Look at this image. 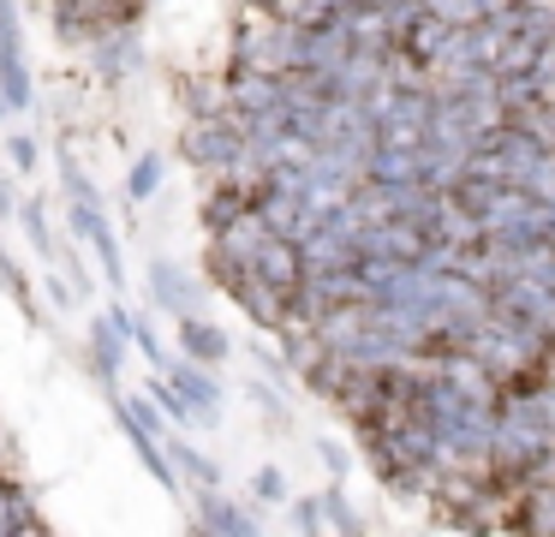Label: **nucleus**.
Returning <instances> with one entry per match:
<instances>
[{
    "label": "nucleus",
    "instance_id": "1",
    "mask_svg": "<svg viewBox=\"0 0 555 537\" xmlns=\"http://www.w3.org/2000/svg\"><path fill=\"white\" fill-rule=\"evenodd\" d=\"M185 162H197L204 174H221V179H245L251 167V138H245V119L233 107L221 114H197L185 126Z\"/></svg>",
    "mask_w": 555,
    "mask_h": 537
},
{
    "label": "nucleus",
    "instance_id": "2",
    "mask_svg": "<svg viewBox=\"0 0 555 537\" xmlns=\"http://www.w3.org/2000/svg\"><path fill=\"white\" fill-rule=\"evenodd\" d=\"M221 286H228V293L240 298V310H245L251 322H263V329H287V317H293V293H281V286H275V281H263L257 269H233Z\"/></svg>",
    "mask_w": 555,
    "mask_h": 537
},
{
    "label": "nucleus",
    "instance_id": "3",
    "mask_svg": "<svg viewBox=\"0 0 555 537\" xmlns=\"http://www.w3.org/2000/svg\"><path fill=\"white\" fill-rule=\"evenodd\" d=\"M0 90L7 102L30 107V66H25V30H18V7L13 0H0Z\"/></svg>",
    "mask_w": 555,
    "mask_h": 537
},
{
    "label": "nucleus",
    "instance_id": "4",
    "mask_svg": "<svg viewBox=\"0 0 555 537\" xmlns=\"http://www.w3.org/2000/svg\"><path fill=\"white\" fill-rule=\"evenodd\" d=\"M73 233L85 239L90 251H96L102 274L120 286V281H126V269H120V239H114V227H108V215H102L96 197H73Z\"/></svg>",
    "mask_w": 555,
    "mask_h": 537
},
{
    "label": "nucleus",
    "instance_id": "5",
    "mask_svg": "<svg viewBox=\"0 0 555 537\" xmlns=\"http://www.w3.org/2000/svg\"><path fill=\"white\" fill-rule=\"evenodd\" d=\"M126 346H132V334H126L114 317H96V322H90V358H96V376H102V382L120 376Z\"/></svg>",
    "mask_w": 555,
    "mask_h": 537
},
{
    "label": "nucleus",
    "instance_id": "6",
    "mask_svg": "<svg viewBox=\"0 0 555 537\" xmlns=\"http://www.w3.org/2000/svg\"><path fill=\"white\" fill-rule=\"evenodd\" d=\"M197 525H204V532H221V537H251V532H257L251 513L233 508L228 496H216V484H209L204 496H197Z\"/></svg>",
    "mask_w": 555,
    "mask_h": 537
},
{
    "label": "nucleus",
    "instance_id": "7",
    "mask_svg": "<svg viewBox=\"0 0 555 537\" xmlns=\"http://www.w3.org/2000/svg\"><path fill=\"white\" fill-rule=\"evenodd\" d=\"M150 293H156V305L173 310V317H192L197 310V281L180 274L173 263H156V269H150Z\"/></svg>",
    "mask_w": 555,
    "mask_h": 537
},
{
    "label": "nucleus",
    "instance_id": "8",
    "mask_svg": "<svg viewBox=\"0 0 555 537\" xmlns=\"http://www.w3.org/2000/svg\"><path fill=\"white\" fill-rule=\"evenodd\" d=\"M173 388H180L185 400H192L197 424H216L221 388H216V376H209V370H197V358H192V365H173Z\"/></svg>",
    "mask_w": 555,
    "mask_h": 537
},
{
    "label": "nucleus",
    "instance_id": "9",
    "mask_svg": "<svg viewBox=\"0 0 555 537\" xmlns=\"http://www.w3.org/2000/svg\"><path fill=\"white\" fill-rule=\"evenodd\" d=\"M180 346H185V358H197V365H221V358H228V334H221L216 322H204L197 310L180 317Z\"/></svg>",
    "mask_w": 555,
    "mask_h": 537
},
{
    "label": "nucleus",
    "instance_id": "10",
    "mask_svg": "<svg viewBox=\"0 0 555 537\" xmlns=\"http://www.w3.org/2000/svg\"><path fill=\"white\" fill-rule=\"evenodd\" d=\"M168 460H180V472H185V477H197V484H204V489H209V484H216V477H221V472H216V460H204V453H197L192 442H180V436L168 442Z\"/></svg>",
    "mask_w": 555,
    "mask_h": 537
},
{
    "label": "nucleus",
    "instance_id": "11",
    "mask_svg": "<svg viewBox=\"0 0 555 537\" xmlns=\"http://www.w3.org/2000/svg\"><path fill=\"white\" fill-rule=\"evenodd\" d=\"M424 12H436V18H448V24H478V18H490V0H424Z\"/></svg>",
    "mask_w": 555,
    "mask_h": 537
},
{
    "label": "nucleus",
    "instance_id": "12",
    "mask_svg": "<svg viewBox=\"0 0 555 537\" xmlns=\"http://www.w3.org/2000/svg\"><path fill=\"white\" fill-rule=\"evenodd\" d=\"M156 186H162V155H138V162H132V174H126V197H132V203H144Z\"/></svg>",
    "mask_w": 555,
    "mask_h": 537
},
{
    "label": "nucleus",
    "instance_id": "13",
    "mask_svg": "<svg viewBox=\"0 0 555 537\" xmlns=\"http://www.w3.org/2000/svg\"><path fill=\"white\" fill-rule=\"evenodd\" d=\"M526 532H555V484H543V489H531L526 496Z\"/></svg>",
    "mask_w": 555,
    "mask_h": 537
},
{
    "label": "nucleus",
    "instance_id": "14",
    "mask_svg": "<svg viewBox=\"0 0 555 537\" xmlns=\"http://www.w3.org/2000/svg\"><path fill=\"white\" fill-rule=\"evenodd\" d=\"M150 400L162 406V412L173 418V424H197V412H192V400H185L180 388H173V376L168 382H150Z\"/></svg>",
    "mask_w": 555,
    "mask_h": 537
},
{
    "label": "nucleus",
    "instance_id": "15",
    "mask_svg": "<svg viewBox=\"0 0 555 537\" xmlns=\"http://www.w3.org/2000/svg\"><path fill=\"white\" fill-rule=\"evenodd\" d=\"M25 233L37 239L42 257H54V239H49V221H42V203H25Z\"/></svg>",
    "mask_w": 555,
    "mask_h": 537
},
{
    "label": "nucleus",
    "instance_id": "16",
    "mask_svg": "<svg viewBox=\"0 0 555 537\" xmlns=\"http://www.w3.org/2000/svg\"><path fill=\"white\" fill-rule=\"evenodd\" d=\"M323 525H335V532H359V520H352V513H347V501H340V489H335V496H323Z\"/></svg>",
    "mask_w": 555,
    "mask_h": 537
},
{
    "label": "nucleus",
    "instance_id": "17",
    "mask_svg": "<svg viewBox=\"0 0 555 537\" xmlns=\"http://www.w3.org/2000/svg\"><path fill=\"white\" fill-rule=\"evenodd\" d=\"M0 286H7V293H13L18 305H30V286L18 281V269H13V257H7V251H0Z\"/></svg>",
    "mask_w": 555,
    "mask_h": 537
},
{
    "label": "nucleus",
    "instance_id": "18",
    "mask_svg": "<svg viewBox=\"0 0 555 537\" xmlns=\"http://www.w3.org/2000/svg\"><path fill=\"white\" fill-rule=\"evenodd\" d=\"M7 155H13L18 174H30V167H37V143H30V138H13V143H7Z\"/></svg>",
    "mask_w": 555,
    "mask_h": 537
},
{
    "label": "nucleus",
    "instance_id": "19",
    "mask_svg": "<svg viewBox=\"0 0 555 537\" xmlns=\"http://www.w3.org/2000/svg\"><path fill=\"white\" fill-rule=\"evenodd\" d=\"M7 520H13V484H0V537H7Z\"/></svg>",
    "mask_w": 555,
    "mask_h": 537
},
{
    "label": "nucleus",
    "instance_id": "20",
    "mask_svg": "<svg viewBox=\"0 0 555 537\" xmlns=\"http://www.w3.org/2000/svg\"><path fill=\"white\" fill-rule=\"evenodd\" d=\"M257 496H281V472H257Z\"/></svg>",
    "mask_w": 555,
    "mask_h": 537
},
{
    "label": "nucleus",
    "instance_id": "21",
    "mask_svg": "<svg viewBox=\"0 0 555 537\" xmlns=\"http://www.w3.org/2000/svg\"><path fill=\"white\" fill-rule=\"evenodd\" d=\"M538 376H543V382H555V341L543 346V358H538Z\"/></svg>",
    "mask_w": 555,
    "mask_h": 537
},
{
    "label": "nucleus",
    "instance_id": "22",
    "mask_svg": "<svg viewBox=\"0 0 555 537\" xmlns=\"http://www.w3.org/2000/svg\"><path fill=\"white\" fill-rule=\"evenodd\" d=\"M0 114H13V102H7V90H0Z\"/></svg>",
    "mask_w": 555,
    "mask_h": 537
}]
</instances>
